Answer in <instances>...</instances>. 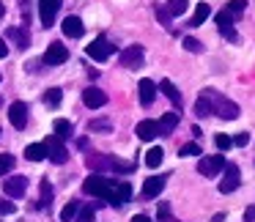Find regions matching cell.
Here are the masks:
<instances>
[{
  "instance_id": "6da1fadb",
  "label": "cell",
  "mask_w": 255,
  "mask_h": 222,
  "mask_svg": "<svg viewBox=\"0 0 255 222\" xmlns=\"http://www.w3.org/2000/svg\"><path fill=\"white\" fill-rule=\"evenodd\" d=\"M83 189L88 195H94V198L110 200L113 206H121V203H118V198H116V181H113V178H107V176H91V178H85Z\"/></svg>"
},
{
  "instance_id": "7a4b0ae2",
  "label": "cell",
  "mask_w": 255,
  "mask_h": 222,
  "mask_svg": "<svg viewBox=\"0 0 255 222\" xmlns=\"http://www.w3.org/2000/svg\"><path fill=\"white\" fill-rule=\"evenodd\" d=\"M206 94H209V99H211V112H217V115L225 118V121H236V118H239V105H236V102H231V99H225V96L214 94L211 88H206Z\"/></svg>"
},
{
  "instance_id": "3957f363",
  "label": "cell",
  "mask_w": 255,
  "mask_h": 222,
  "mask_svg": "<svg viewBox=\"0 0 255 222\" xmlns=\"http://www.w3.org/2000/svg\"><path fill=\"white\" fill-rule=\"evenodd\" d=\"M85 52H88V58H94V61H107L110 55H116V47H113V41L107 39V36H96V39L85 47Z\"/></svg>"
},
{
  "instance_id": "277c9868",
  "label": "cell",
  "mask_w": 255,
  "mask_h": 222,
  "mask_svg": "<svg viewBox=\"0 0 255 222\" xmlns=\"http://www.w3.org/2000/svg\"><path fill=\"white\" fill-rule=\"evenodd\" d=\"M143 61H145V52L140 44H132L127 47V50L121 52V66L129 69V72H134V69H143Z\"/></svg>"
},
{
  "instance_id": "5b68a950",
  "label": "cell",
  "mask_w": 255,
  "mask_h": 222,
  "mask_svg": "<svg viewBox=\"0 0 255 222\" xmlns=\"http://www.w3.org/2000/svg\"><path fill=\"white\" fill-rule=\"evenodd\" d=\"M225 156L222 154H214V156H200V162H198V173L200 176H217L220 170H225Z\"/></svg>"
},
{
  "instance_id": "8992f818",
  "label": "cell",
  "mask_w": 255,
  "mask_h": 222,
  "mask_svg": "<svg viewBox=\"0 0 255 222\" xmlns=\"http://www.w3.org/2000/svg\"><path fill=\"white\" fill-rule=\"evenodd\" d=\"M44 145H47V156H50L55 165H63V162L69 159V151H66V145H63L61 137H55V134H52V137L44 140Z\"/></svg>"
},
{
  "instance_id": "52a82bcc",
  "label": "cell",
  "mask_w": 255,
  "mask_h": 222,
  "mask_svg": "<svg viewBox=\"0 0 255 222\" xmlns=\"http://www.w3.org/2000/svg\"><path fill=\"white\" fill-rule=\"evenodd\" d=\"M239 184H242V173H239L236 165L228 162V165H225V178L220 181V192L222 195H231V192H236V189H239Z\"/></svg>"
},
{
  "instance_id": "ba28073f",
  "label": "cell",
  "mask_w": 255,
  "mask_h": 222,
  "mask_svg": "<svg viewBox=\"0 0 255 222\" xmlns=\"http://www.w3.org/2000/svg\"><path fill=\"white\" fill-rule=\"evenodd\" d=\"M69 58V50L61 44V41H52L50 47H47V52H44V58H41V63L44 66H61L63 61Z\"/></svg>"
},
{
  "instance_id": "9c48e42d",
  "label": "cell",
  "mask_w": 255,
  "mask_h": 222,
  "mask_svg": "<svg viewBox=\"0 0 255 222\" xmlns=\"http://www.w3.org/2000/svg\"><path fill=\"white\" fill-rule=\"evenodd\" d=\"M8 121H11L14 129L28 126V105L25 102H11V107H8Z\"/></svg>"
},
{
  "instance_id": "30bf717a",
  "label": "cell",
  "mask_w": 255,
  "mask_h": 222,
  "mask_svg": "<svg viewBox=\"0 0 255 222\" xmlns=\"http://www.w3.org/2000/svg\"><path fill=\"white\" fill-rule=\"evenodd\" d=\"M3 192L8 195V198H22L25 192H28V178L25 176H11L3 181Z\"/></svg>"
},
{
  "instance_id": "8fae6325",
  "label": "cell",
  "mask_w": 255,
  "mask_h": 222,
  "mask_svg": "<svg viewBox=\"0 0 255 222\" xmlns=\"http://www.w3.org/2000/svg\"><path fill=\"white\" fill-rule=\"evenodd\" d=\"M83 102H85V107H91V110H99V107L107 105V94L102 88H96V85H91V88L83 91Z\"/></svg>"
},
{
  "instance_id": "7c38bea8",
  "label": "cell",
  "mask_w": 255,
  "mask_h": 222,
  "mask_svg": "<svg viewBox=\"0 0 255 222\" xmlns=\"http://www.w3.org/2000/svg\"><path fill=\"white\" fill-rule=\"evenodd\" d=\"M58 14V0H39V17H41V28H52Z\"/></svg>"
},
{
  "instance_id": "4fadbf2b",
  "label": "cell",
  "mask_w": 255,
  "mask_h": 222,
  "mask_svg": "<svg viewBox=\"0 0 255 222\" xmlns=\"http://www.w3.org/2000/svg\"><path fill=\"white\" fill-rule=\"evenodd\" d=\"M217 28H220V33L225 36L228 41H239V33H236V28H233V17L228 11L217 14Z\"/></svg>"
},
{
  "instance_id": "5bb4252c",
  "label": "cell",
  "mask_w": 255,
  "mask_h": 222,
  "mask_svg": "<svg viewBox=\"0 0 255 222\" xmlns=\"http://www.w3.org/2000/svg\"><path fill=\"white\" fill-rule=\"evenodd\" d=\"M137 88H140V105H143V107L154 105V99H156V83H154V80H148V77L140 80Z\"/></svg>"
},
{
  "instance_id": "9a60e30c",
  "label": "cell",
  "mask_w": 255,
  "mask_h": 222,
  "mask_svg": "<svg viewBox=\"0 0 255 222\" xmlns=\"http://www.w3.org/2000/svg\"><path fill=\"white\" fill-rule=\"evenodd\" d=\"M63 36H69V39H80V36L85 33V25L80 17H63Z\"/></svg>"
},
{
  "instance_id": "2e32d148",
  "label": "cell",
  "mask_w": 255,
  "mask_h": 222,
  "mask_svg": "<svg viewBox=\"0 0 255 222\" xmlns=\"http://www.w3.org/2000/svg\"><path fill=\"white\" fill-rule=\"evenodd\" d=\"M134 132H137V137H140V140L151 143L154 137H159V123H156V121H140Z\"/></svg>"
},
{
  "instance_id": "e0dca14e",
  "label": "cell",
  "mask_w": 255,
  "mask_h": 222,
  "mask_svg": "<svg viewBox=\"0 0 255 222\" xmlns=\"http://www.w3.org/2000/svg\"><path fill=\"white\" fill-rule=\"evenodd\" d=\"M165 178H167V176H151V178H145V184H143V198H156V195L165 189Z\"/></svg>"
},
{
  "instance_id": "ac0fdd59",
  "label": "cell",
  "mask_w": 255,
  "mask_h": 222,
  "mask_svg": "<svg viewBox=\"0 0 255 222\" xmlns=\"http://www.w3.org/2000/svg\"><path fill=\"white\" fill-rule=\"evenodd\" d=\"M50 203H52V184L47 181V178H41V187H39V203H36V209L44 211V209H50Z\"/></svg>"
},
{
  "instance_id": "d6986e66",
  "label": "cell",
  "mask_w": 255,
  "mask_h": 222,
  "mask_svg": "<svg viewBox=\"0 0 255 222\" xmlns=\"http://www.w3.org/2000/svg\"><path fill=\"white\" fill-rule=\"evenodd\" d=\"M8 39L14 41V44L19 47V50H25V47H30V33L25 28H8Z\"/></svg>"
},
{
  "instance_id": "ffe728a7",
  "label": "cell",
  "mask_w": 255,
  "mask_h": 222,
  "mask_svg": "<svg viewBox=\"0 0 255 222\" xmlns=\"http://www.w3.org/2000/svg\"><path fill=\"white\" fill-rule=\"evenodd\" d=\"M156 123H159V134H173V129L178 126V112H165Z\"/></svg>"
},
{
  "instance_id": "44dd1931",
  "label": "cell",
  "mask_w": 255,
  "mask_h": 222,
  "mask_svg": "<svg viewBox=\"0 0 255 222\" xmlns=\"http://www.w3.org/2000/svg\"><path fill=\"white\" fill-rule=\"evenodd\" d=\"M159 91L173 102V107H181V94H178V88L170 83V80H162V83H159Z\"/></svg>"
},
{
  "instance_id": "7402d4cb",
  "label": "cell",
  "mask_w": 255,
  "mask_h": 222,
  "mask_svg": "<svg viewBox=\"0 0 255 222\" xmlns=\"http://www.w3.org/2000/svg\"><path fill=\"white\" fill-rule=\"evenodd\" d=\"M25 159H30V162L47 159V145L44 143H30L28 148H25Z\"/></svg>"
},
{
  "instance_id": "603a6c76",
  "label": "cell",
  "mask_w": 255,
  "mask_h": 222,
  "mask_svg": "<svg viewBox=\"0 0 255 222\" xmlns=\"http://www.w3.org/2000/svg\"><path fill=\"white\" fill-rule=\"evenodd\" d=\"M209 14H211L209 3H198V8H195V14H192V19H189V25H192V28H198V25H203L206 19H209Z\"/></svg>"
},
{
  "instance_id": "cb8c5ba5",
  "label": "cell",
  "mask_w": 255,
  "mask_h": 222,
  "mask_svg": "<svg viewBox=\"0 0 255 222\" xmlns=\"http://www.w3.org/2000/svg\"><path fill=\"white\" fill-rule=\"evenodd\" d=\"M187 8H189V0H167L165 3V11L170 14V17H181Z\"/></svg>"
},
{
  "instance_id": "d4e9b609",
  "label": "cell",
  "mask_w": 255,
  "mask_h": 222,
  "mask_svg": "<svg viewBox=\"0 0 255 222\" xmlns=\"http://www.w3.org/2000/svg\"><path fill=\"white\" fill-rule=\"evenodd\" d=\"M195 115H198V118H209L211 115V99H209L206 91H203V96L195 102Z\"/></svg>"
},
{
  "instance_id": "484cf974",
  "label": "cell",
  "mask_w": 255,
  "mask_h": 222,
  "mask_svg": "<svg viewBox=\"0 0 255 222\" xmlns=\"http://www.w3.org/2000/svg\"><path fill=\"white\" fill-rule=\"evenodd\" d=\"M162 159H165V151L159 148V145H154V148H148V154H145V165L148 167H159Z\"/></svg>"
},
{
  "instance_id": "4316f807",
  "label": "cell",
  "mask_w": 255,
  "mask_h": 222,
  "mask_svg": "<svg viewBox=\"0 0 255 222\" xmlns=\"http://www.w3.org/2000/svg\"><path fill=\"white\" fill-rule=\"evenodd\" d=\"M116 198H118V203L132 200V184L129 181H116Z\"/></svg>"
},
{
  "instance_id": "83f0119b",
  "label": "cell",
  "mask_w": 255,
  "mask_h": 222,
  "mask_svg": "<svg viewBox=\"0 0 255 222\" xmlns=\"http://www.w3.org/2000/svg\"><path fill=\"white\" fill-rule=\"evenodd\" d=\"M52 132H55V137L66 140V137H72V123L63 121V118H58V121L52 123Z\"/></svg>"
},
{
  "instance_id": "f1b7e54d",
  "label": "cell",
  "mask_w": 255,
  "mask_h": 222,
  "mask_svg": "<svg viewBox=\"0 0 255 222\" xmlns=\"http://www.w3.org/2000/svg\"><path fill=\"white\" fill-rule=\"evenodd\" d=\"M77 211H80V203H77V200H72V203H66V206H63V211H61V220H63V222H74V217H77Z\"/></svg>"
},
{
  "instance_id": "f546056e",
  "label": "cell",
  "mask_w": 255,
  "mask_h": 222,
  "mask_svg": "<svg viewBox=\"0 0 255 222\" xmlns=\"http://www.w3.org/2000/svg\"><path fill=\"white\" fill-rule=\"evenodd\" d=\"M94 217H96L94 206H80V211H77V217H74V222H94Z\"/></svg>"
},
{
  "instance_id": "4dcf8cb0",
  "label": "cell",
  "mask_w": 255,
  "mask_h": 222,
  "mask_svg": "<svg viewBox=\"0 0 255 222\" xmlns=\"http://www.w3.org/2000/svg\"><path fill=\"white\" fill-rule=\"evenodd\" d=\"M61 99H63V91H61V88H50V91L44 94V102H47L50 107H58V105H61Z\"/></svg>"
},
{
  "instance_id": "1f68e13d",
  "label": "cell",
  "mask_w": 255,
  "mask_h": 222,
  "mask_svg": "<svg viewBox=\"0 0 255 222\" xmlns=\"http://www.w3.org/2000/svg\"><path fill=\"white\" fill-rule=\"evenodd\" d=\"M14 156L11 154H0V176H6V173H11L14 170Z\"/></svg>"
},
{
  "instance_id": "d6a6232c",
  "label": "cell",
  "mask_w": 255,
  "mask_h": 222,
  "mask_svg": "<svg viewBox=\"0 0 255 222\" xmlns=\"http://www.w3.org/2000/svg\"><path fill=\"white\" fill-rule=\"evenodd\" d=\"M178 156H203V151H200L198 143H187L178 148Z\"/></svg>"
},
{
  "instance_id": "836d02e7",
  "label": "cell",
  "mask_w": 255,
  "mask_h": 222,
  "mask_svg": "<svg viewBox=\"0 0 255 222\" xmlns=\"http://www.w3.org/2000/svg\"><path fill=\"white\" fill-rule=\"evenodd\" d=\"M244 8H247V0H231V3H228V8H225V11L231 14V17H239V14L244 11Z\"/></svg>"
},
{
  "instance_id": "e575fe53",
  "label": "cell",
  "mask_w": 255,
  "mask_h": 222,
  "mask_svg": "<svg viewBox=\"0 0 255 222\" xmlns=\"http://www.w3.org/2000/svg\"><path fill=\"white\" fill-rule=\"evenodd\" d=\"M214 145H217L220 151H228V148L233 145V140L228 137V134H214Z\"/></svg>"
},
{
  "instance_id": "d590c367",
  "label": "cell",
  "mask_w": 255,
  "mask_h": 222,
  "mask_svg": "<svg viewBox=\"0 0 255 222\" xmlns=\"http://www.w3.org/2000/svg\"><path fill=\"white\" fill-rule=\"evenodd\" d=\"M184 50H189V52H200V50H203V44H200L198 39H192V36H187V39H184Z\"/></svg>"
},
{
  "instance_id": "8d00e7d4",
  "label": "cell",
  "mask_w": 255,
  "mask_h": 222,
  "mask_svg": "<svg viewBox=\"0 0 255 222\" xmlns=\"http://www.w3.org/2000/svg\"><path fill=\"white\" fill-rule=\"evenodd\" d=\"M17 211V206L11 203V200H0V217H6V214H14Z\"/></svg>"
},
{
  "instance_id": "74e56055",
  "label": "cell",
  "mask_w": 255,
  "mask_h": 222,
  "mask_svg": "<svg viewBox=\"0 0 255 222\" xmlns=\"http://www.w3.org/2000/svg\"><path fill=\"white\" fill-rule=\"evenodd\" d=\"M231 140H233V145H239V148H244V145L250 143V134H247V132H239L236 137H231Z\"/></svg>"
},
{
  "instance_id": "f35d334b",
  "label": "cell",
  "mask_w": 255,
  "mask_h": 222,
  "mask_svg": "<svg viewBox=\"0 0 255 222\" xmlns=\"http://www.w3.org/2000/svg\"><path fill=\"white\" fill-rule=\"evenodd\" d=\"M156 17H159L162 25H167V28H170V14H167L165 8H156Z\"/></svg>"
},
{
  "instance_id": "ab89813d",
  "label": "cell",
  "mask_w": 255,
  "mask_h": 222,
  "mask_svg": "<svg viewBox=\"0 0 255 222\" xmlns=\"http://www.w3.org/2000/svg\"><path fill=\"white\" fill-rule=\"evenodd\" d=\"M167 217H170V206L159 203V222H167Z\"/></svg>"
},
{
  "instance_id": "60d3db41",
  "label": "cell",
  "mask_w": 255,
  "mask_h": 222,
  "mask_svg": "<svg viewBox=\"0 0 255 222\" xmlns=\"http://www.w3.org/2000/svg\"><path fill=\"white\" fill-rule=\"evenodd\" d=\"M255 220V206H250L247 211H244V222H253Z\"/></svg>"
},
{
  "instance_id": "b9f144b4",
  "label": "cell",
  "mask_w": 255,
  "mask_h": 222,
  "mask_svg": "<svg viewBox=\"0 0 255 222\" xmlns=\"http://www.w3.org/2000/svg\"><path fill=\"white\" fill-rule=\"evenodd\" d=\"M91 129H110V121H94Z\"/></svg>"
},
{
  "instance_id": "7bdbcfd3",
  "label": "cell",
  "mask_w": 255,
  "mask_h": 222,
  "mask_svg": "<svg viewBox=\"0 0 255 222\" xmlns=\"http://www.w3.org/2000/svg\"><path fill=\"white\" fill-rule=\"evenodd\" d=\"M3 58H8V47H6V41L0 39V61H3Z\"/></svg>"
},
{
  "instance_id": "ee69618b",
  "label": "cell",
  "mask_w": 255,
  "mask_h": 222,
  "mask_svg": "<svg viewBox=\"0 0 255 222\" xmlns=\"http://www.w3.org/2000/svg\"><path fill=\"white\" fill-rule=\"evenodd\" d=\"M132 222H151V217H145V214H137V217H132Z\"/></svg>"
},
{
  "instance_id": "f6af8a7d",
  "label": "cell",
  "mask_w": 255,
  "mask_h": 222,
  "mask_svg": "<svg viewBox=\"0 0 255 222\" xmlns=\"http://www.w3.org/2000/svg\"><path fill=\"white\" fill-rule=\"evenodd\" d=\"M3 14H6V6H3V3H0V17H3Z\"/></svg>"
},
{
  "instance_id": "bcb514c9",
  "label": "cell",
  "mask_w": 255,
  "mask_h": 222,
  "mask_svg": "<svg viewBox=\"0 0 255 222\" xmlns=\"http://www.w3.org/2000/svg\"><path fill=\"white\" fill-rule=\"evenodd\" d=\"M0 102H3V99H0Z\"/></svg>"
}]
</instances>
